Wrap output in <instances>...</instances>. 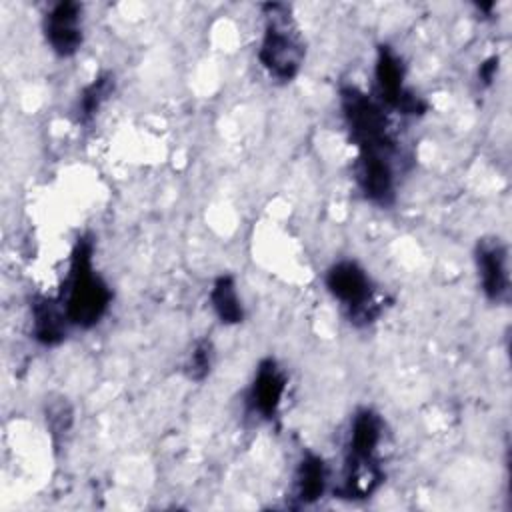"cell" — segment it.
Segmentation results:
<instances>
[{"instance_id":"1","label":"cell","mask_w":512,"mask_h":512,"mask_svg":"<svg viewBox=\"0 0 512 512\" xmlns=\"http://www.w3.org/2000/svg\"><path fill=\"white\" fill-rule=\"evenodd\" d=\"M92 252L94 244L88 238L78 240L74 246L66 296L62 300L70 324L82 328L98 324L112 300L108 284L94 272Z\"/></svg>"},{"instance_id":"2","label":"cell","mask_w":512,"mask_h":512,"mask_svg":"<svg viewBox=\"0 0 512 512\" xmlns=\"http://www.w3.org/2000/svg\"><path fill=\"white\" fill-rule=\"evenodd\" d=\"M264 16L266 26L258 60L272 78L290 82L298 74L304 60V42L300 30L286 4H266Z\"/></svg>"},{"instance_id":"3","label":"cell","mask_w":512,"mask_h":512,"mask_svg":"<svg viewBox=\"0 0 512 512\" xmlns=\"http://www.w3.org/2000/svg\"><path fill=\"white\" fill-rule=\"evenodd\" d=\"M340 106L360 154H382L392 158L396 140L392 138L382 104L356 86H344L340 90Z\"/></svg>"},{"instance_id":"4","label":"cell","mask_w":512,"mask_h":512,"mask_svg":"<svg viewBox=\"0 0 512 512\" xmlns=\"http://www.w3.org/2000/svg\"><path fill=\"white\" fill-rule=\"evenodd\" d=\"M328 292L346 308L352 324L366 326L380 316V302L374 296V284L368 272L352 262L340 260L326 272Z\"/></svg>"},{"instance_id":"5","label":"cell","mask_w":512,"mask_h":512,"mask_svg":"<svg viewBox=\"0 0 512 512\" xmlns=\"http://www.w3.org/2000/svg\"><path fill=\"white\" fill-rule=\"evenodd\" d=\"M376 90L378 102L400 110L402 114H422L426 102L404 86V66L390 46H380L376 56Z\"/></svg>"},{"instance_id":"6","label":"cell","mask_w":512,"mask_h":512,"mask_svg":"<svg viewBox=\"0 0 512 512\" xmlns=\"http://www.w3.org/2000/svg\"><path fill=\"white\" fill-rule=\"evenodd\" d=\"M476 268L480 276L482 292L492 302H508L510 296V266H508V246L496 238L488 236L476 244Z\"/></svg>"},{"instance_id":"7","label":"cell","mask_w":512,"mask_h":512,"mask_svg":"<svg viewBox=\"0 0 512 512\" xmlns=\"http://www.w3.org/2000/svg\"><path fill=\"white\" fill-rule=\"evenodd\" d=\"M44 34L58 56H72L82 44V6L78 2H58L44 18Z\"/></svg>"},{"instance_id":"8","label":"cell","mask_w":512,"mask_h":512,"mask_svg":"<svg viewBox=\"0 0 512 512\" xmlns=\"http://www.w3.org/2000/svg\"><path fill=\"white\" fill-rule=\"evenodd\" d=\"M286 392V374L274 358H264L254 374L248 390V406L260 418H272Z\"/></svg>"},{"instance_id":"9","label":"cell","mask_w":512,"mask_h":512,"mask_svg":"<svg viewBox=\"0 0 512 512\" xmlns=\"http://www.w3.org/2000/svg\"><path fill=\"white\" fill-rule=\"evenodd\" d=\"M356 182L370 202L388 206L394 200L396 184L392 158L382 154H360L356 160Z\"/></svg>"},{"instance_id":"10","label":"cell","mask_w":512,"mask_h":512,"mask_svg":"<svg viewBox=\"0 0 512 512\" xmlns=\"http://www.w3.org/2000/svg\"><path fill=\"white\" fill-rule=\"evenodd\" d=\"M380 442L382 418L370 408L358 410L350 422L346 462H378L376 452Z\"/></svg>"},{"instance_id":"11","label":"cell","mask_w":512,"mask_h":512,"mask_svg":"<svg viewBox=\"0 0 512 512\" xmlns=\"http://www.w3.org/2000/svg\"><path fill=\"white\" fill-rule=\"evenodd\" d=\"M68 314L62 300L36 296L32 300V336L46 346H54L66 338Z\"/></svg>"},{"instance_id":"12","label":"cell","mask_w":512,"mask_h":512,"mask_svg":"<svg viewBox=\"0 0 512 512\" xmlns=\"http://www.w3.org/2000/svg\"><path fill=\"white\" fill-rule=\"evenodd\" d=\"M328 484V470L320 456L306 454L294 474V498L300 504H312L316 502Z\"/></svg>"},{"instance_id":"13","label":"cell","mask_w":512,"mask_h":512,"mask_svg":"<svg viewBox=\"0 0 512 512\" xmlns=\"http://www.w3.org/2000/svg\"><path fill=\"white\" fill-rule=\"evenodd\" d=\"M210 304L222 324H238L244 318V308L230 274H222L210 288Z\"/></svg>"},{"instance_id":"14","label":"cell","mask_w":512,"mask_h":512,"mask_svg":"<svg viewBox=\"0 0 512 512\" xmlns=\"http://www.w3.org/2000/svg\"><path fill=\"white\" fill-rule=\"evenodd\" d=\"M114 92V76L112 74H100L94 78L80 94L76 104V120L78 122H90L94 114L100 110V106L110 98Z\"/></svg>"},{"instance_id":"15","label":"cell","mask_w":512,"mask_h":512,"mask_svg":"<svg viewBox=\"0 0 512 512\" xmlns=\"http://www.w3.org/2000/svg\"><path fill=\"white\" fill-rule=\"evenodd\" d=\"M212 360H214V346L208 338H202L198 340L190 354H188V360H186V376L190 380H196V382H202L208 374H210V368H212Z\"/></svg>"},{"instance_id":"16","label":"cell","mask_w":512,"mask_h":512,"mask_svg":"<svg viewBox=\"0 0 512 512\" xmlns=\"http://www.w3.org/2000/svg\"><path fill=\"white\" fill-rule=\"evenodd\" d=\"M498 72V58H490L478 68V78L482 84H490Z\"/></svg>"}]
</instances>
